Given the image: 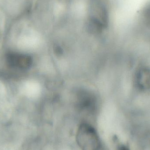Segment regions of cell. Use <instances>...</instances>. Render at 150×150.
I'll return each mask as SVG.
<instances>
[{"label":"cell","mask_w":150,"mask_h":150,"mask_svg":"<svg viewBox=\"0 0 150 150\" xmlns=\"http://www.w3.org/2000/svg\"><path fill=\"white\" fill-rule=\"evenodd\" d=\"M109 20V11L105 0H90L87 23L89 31L100 33L108 27Z\"/></svg>","instance_id":"1"},{"label":"cell","mask_w":150,"mask_h":150,"mask_svg":"<svg viewBox=\"0 0 150 150\" xmlns=\"http://www.w3.org/2000/svg\"><path fill=\"white\" fill-rule=\"evenodd\" d=\"M76 141L82 150H100L102 147L96 129L90 124H80L76 134Z\"/></svg>","instance_id":"2"},{"label":"cell","mask_w":150,"mask_h":150,"mask_svg":"<svg viewBox=\"0 0 150 150\" xmlns=\"http://www.w3.org/2000/svg\"><path fill=\"white\" fill-rule=\"evenodd\" d=\"M5 61L10 68L19 70H27L33 64L32 58L30 55L16 52L7 53Z\"/></svg>","instance_id":"3"},{"label":"cell","mask_w":150,"mask_h":150,"mask_svg":"<svg viewBox=\"0 0 150 150\" xmlns=\"http://www.w3.org/2000/svg\"><path fill=\"white\" fill-rule=\"evenodd\" d=\"M135 81L137 88L143 91H150V68L143 67L136 73Z\"/></svg>","instance_id":"4"},{"label":"cell","mask_w":150,"mask_h":150,"mask_svg":"<svg viewBox=\"0 0 150 150\" xmlns=\"http://www.w3.org/2000/svg\"><path fill=\"white\" fill-rule=\"evenodd\" d=\"M142 17L144 23L148 26H150V3L144 9Z\"/></svg>","instance_id":"5"},{"label":"cell","mask_w":150,"mask_h":150,"mask_svg":"<svg viewBox=\"0 0 150 150\" xmlns=\"http://www.w3.org/2000/svg\"><path fill=\"white\" fill-rule=\"evenodd\" d=\"M115 150H131L130 146L127 144L118 143L115 147Z\"/></svg>","instance_id":"6"}]
</instances>
